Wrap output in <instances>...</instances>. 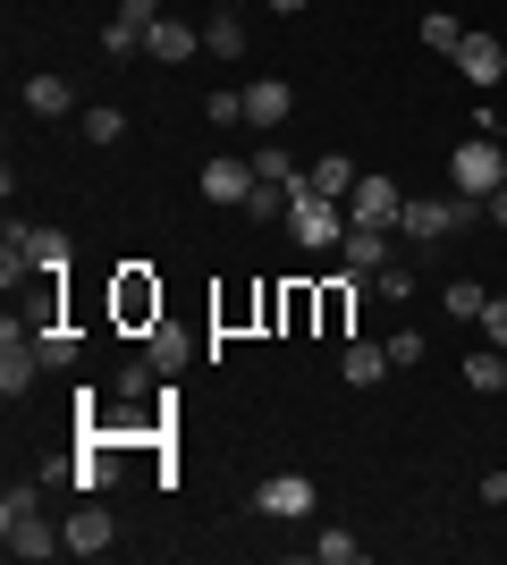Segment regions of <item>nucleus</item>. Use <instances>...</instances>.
<instances>
[{
  "label": "nucleus",
  "mask_w": 507,
  "mask_h": 565,
  "mask_svg": "<svg viewBox=\"0 0 507 565\" xmlns=\"http://www.w3.org/2000/svg\"><path fill=\"white\" fill-rule=\"evenodd\" d=\"M423 43H432V51H448V60H457V43H465V25L448 18V9H432V18H423Z\"/></svg>",
  "instance_id": "c85d7f7f"
},
{
  "label": "nucleus",
  "mask_w": 507,
  "mask_h": 565,
  "mask_svg": "<svg viewBox=\"0 0 507 565\" xmlns=\"http://www.w3.org/2000/svg\"><path fill=\"white\" fill-rule=\"evenodd\" d=\"M483 498H490V507H507V472H483Z\"/></svg>",
  "instance_id": "f704fd0d"
},
{
  "label": "nucleus",
  "mask_w": 507,
  "mask_h": 565,
  "mask_svg": "<svg viewBox=\"0 0 507 565\" xmlns=\"http://www.w3.org/2000/svg\"><path fill=\"white\" fill-rule=\"evenodd\" d=\"M254 507L263 515H314V481L305 472H271L263 490H254Z\"/></svg>",
  "instance_id": "1a4fd4ad"
},
{
  "label": "nucleus",
  "mask_w": 507,
  "mask_h": 565,
  "mask_svg": "<svg viewBox=\"0 0 507 565\" xmlns=\"http://www.w3.org/2000/svg\"><path fill=\"white\" fill-rule=\"evenodd\" d=\"M288 186H271V178H254V194H245V220H288Z\"/></svg>",
  "instance_id": "393cba45"
},
{
  "label": "nucleus",
  "mask_w": 507,
  "mask_h": 565,
  "mask_svg": "<svg viewBox=\"0 0 507 565\" xmlns=\"http://www.w3.org/2000/svg\"><path fill=\"white\" fill-rule=\"evenodd\" d=\"M0 548H9V557H25V565H43V557H60V523H43V507H9V515H0Z\"/></svg>",
  "instance_id": "f03ea898"
},
{
  "label": "nucleus",
  "mask_w": 507,
  "mask_h": 565,
  "mask_svg": "<svg viewBox=\"0 0 507 565\" xmlns=\"http://www.w3.org/2000/svg\"><path fill=\"white\" fill-rule=\"evenodd\" d=\"M356 296H363L356 270H347V287H321V330H330V338H347V305H356Z\"/></svg>",
  "instance_id": "4be33fe9"
},
{
  "label": "nucleus",
  "mask_w": 507,
  "mask_h": 565,
  "mask_svg": "<svg viewBox=\"0 0 507 565\" xmlns=\"http://www.w3.org/2000/svg\"><path fill=\"white\" fill-rule=\"evenodd\" d=\"M448 186H457V194H483V203H490V194H499V186H507V161H499V136H465V143H457V152H448Z\"/></svg>",
  "instance_id": "f257e3e1"
},
{
  "label": "nucleus",
  "mask_w": 507,
  "mask_h": 565,
  "mask_svg": "<svg viewBox=\"0 0 507 565\" xmlns=\"http://www.w3.org/2000/svg\"><path fill=\"white\" fill-rule=\"evenodd\" d=\"M288 228H296V245H305V254H321V245H347V220L330 212V194H305V203L288 212Z\"/></svg>",
  "instance_id": "39448f33"
},
{
  "label": "nucleus",
  "mask_w": 507,
  "mask_h": 565,
  "mask_svg": "<svg viewBox=\"0 0 507 565\" xmlns=\"http://www.w3.org/2000/svg\"><path fill=\"white\" fill-rule=\"evenodd\" d=\"M68 102H76L68 76H25V110L34 118H68Z\"/></svg>",
  "instance_id": "f3484780"
},
{
  "label": "nucleus",
  "mask_w": 507,
  "mask_h": 565,
  "mask_svg": "<svg viewBox=\"0 0 507 565\" xmlns=\"http://www.w3.org/2000/svg\"><path fill=\"white\" fill-rule=\"evenodd\" d=\"M347 270H389V228H347Z\"/></svg>",
  "instance_id": "a211bd4d"
},
{
  "label": "nucleus",
  "mask_w": 507,
  "mask_h": 565,
  "mask_svg": "<svg viewBox=\"0 0 507 565\" xmlns=\"http://www.w3.org/2000/svg\"><path fill=\"white\" fill-rule=\"evenodd\" d=\"M203 51H212V60H245V25L229 18V9H220V18H203Z\"/></svg>",
  "instance_id": "6ab92c4d"
},
{
  "label": "nucleus",
  "mask_w": 507,
  "mask_h": 565,
  "mask_svg": "<svg viewBox=\"0 0 507 565\" xmlns=\"http://www.w3.org/2000/svg\"><path fill=\"white\" fill-rule=\"evenodd\" d=\"M127 136V110L119 102H94V110H85V143H119Z\"/></svg>",
  "instance_id": "bb28decb"
},
{
  "label": "nucleus",
  "mask_w": 507,
  "mask_h": 565,
  "mask_svg": "<svg viewBox=\"0 0 507 565\" xmlns=\"http://www.w3.org/2000/svg\"><path fill=\"white\" fill-rule=\"evenodd\" d=\"M34 372H43V347H34V330L9 321V330H0V397L18 405L25 388H34Z\"/></svg>",
  "instance_id": "7ed1b4c3"
},
{
  "label": "nucleus",
  "mask_w": 507,
  "mask_h": 565,
  "mask_svg": "<svg viewBox=\"0 0 507 565\" xmlns=\"http://www.w3.org/2000/svg\"><path fill=\"white\" fill-rule=\"evenodd\" d=\"M187 354H194V338L187 330H169V321H152V330H145V363H152V372H178V363H187Z\"/></svg>",
  "instance_id": "4468645a"
},
{
  "label": "nucleus",
  "mask_w": 507,
  "mask_h": 565,
  "mask_svg": "<svg viewBox=\"0 0 507 565\" xmlns=\"http://www.w3.org/2000/svg\"><path fill=\"white\" fill-rule=\"evenodd\" d=\"M102 60H145V25L110 18V25H102Z\"/></svg>",
  "instance_id": "5701e85b"
},
{
  "label": "nucleus",
  "mask_w": 507,
  "mask_h": 565,
  "mask_svg": "<svg viewBox=\"0 0 507 565\" xmlns=\"http://www.w3.org/2000/svg\"><path fill=\"white\" fill-rule=\"evenodd\" d=\"M465 380H474V388H490V397H499V388H507V354H499V347L465 354Z\"/></svg>",
  "instance_id": "a878e982"
},
{
  "label": "nucleus",
  "mask_w": 507,
  "mask_h": 565,
  "mask_svg": "<svg viewBox=\"0 0 507 565\" xmlns=\"http://www.w3.org/2000/svg\"><path fill=\"white\" fill-rule=\"evenodd\" d=\"M490 220H499V228H507V186H499V194H490Z\"/></svg>",
  "instance_id": "c9c22d12"
},
{
  "label": "nucleus",
  "mask_w": 507,
  "mask_h": 565,
  "mask_svg": "<svg viewBox=\"0 0 507 565\" xmlns=\"http://www.w3.org/2000/svg\"><path fill=\"white\" fill-rule=\"evenodd\" d=\"M25 262H34V279H60V270H68V236L60 228H25Z\"/></svg>",
  "instance_id": "dca6fc26"
},
{
  "label": "nucleus",
  "mask_w": 507,
  "mask_h": 565,
  "mask_svg": "<svg viewBox=\"0 0 507 565\" xmlns=\"http://www.w3.org/2000/svg\"><path fill=\"white\" fill-rule=\"evenodd\" d=\"M457 68L474 76V85H499V76H507V51H499V34H465V43H457Z\"/></svg>",
  "instance_id": "ddd939ff"
},
{
  "label": "nucleus",
  "mask_w": 507,
  "mask_h": 565,
  "mask_svg": "<svg viewBox=\"0 0 507 565\" xmlns=\"http://www.w3.org/2000/svg\"><path fill=\"white\" fill-rule=\"evenodd\" d=\"M60 541H68V557H110V548H119V523H110L102 498H85V507L60 523Z\"/></svg>",
  "instance_id": "20e7f679"
},
{
  "label": "nucleus",
  "mask_w": 507,
  "mask_h": 565,
  "mask_svg": "<svg viewBox=\"0 0 507 565\" xmlns=\"http://www.w3.org/2000/svg\"><path fill=\"white\" fill-rule=\"evenodd\" d=\"M288 110H296V94L279 85V76H263V85H245V127H254V136H271V127H288Z\"/></svg>",
  "instance_id": "6e6552de"
},
{
  "label": "nucleus",
  "mask_w": 507,
  "mask_h": 565,
  "mask_svg": "<svg viewBox=\"0 0 507 565\" xmlns=\"http://www.w3.org/2000/svg\"><path fill=\"white\" fill-rule=\"evenodd\" d=\"M203 110H212V127H245V94H229V85H220Z\"/></svg>",
  "instance_id": "7c9ffc66"
},
{
  "label": "nucleus",
  "mask_w": 507,
  "mask_h": 565,
  "mask_svg": "<svg viewBox=\"0 0 507 565\" xmlns=\"http://www.w3.org/2000/svg\"><path fill=\"white\" fill-rule=\"evenodd\" d=\"M245 194H254V161H229V152H220V161L203 169V203H237L245 212Z\"/></svg>",
  "instance_id": "9b49d317"
},
{
  "label": "nucleus",
  "mask_w": 507,
  "mask_h": 565,
  "mask_svg": "<svg viewBox=\"0 0 507 565\" xmlns=\"http://www.w3.org/2000/svg\"><path fill=\"white\" fill-rule=\"evenodd\" d=\"M314 557H321V565H356L363 548H356V532H321V541H314Z\"/></svg>",
  "instance_id": "c756f323"
},
{
  "label": "nucleus",
  "mask_w": 507,
  "mask_h": 565,
  "mask_svg": "<svg viewBox=\"0 0 507 565\" xmlns=\"http://www.w3.org/2000/svg\"><path fill=\"white\" fill-rule=\"evenodd\" d=\"M271 9H279V18H296V9H305V0H271Z\"/></svg>",
  "instance_id": "e433bc0d"
},
{
  "label": "nucleus",
  "mask_w": 507,
  "mask_h": 565,
  "mask_svg": "<svg viewBox=\"0 0 507 565\" xmlns=\"http://www.w3.org/2000/svg\"><path fill=\"white\" fill-rule=\"evenodd\" d=\"M457 228V203H406V212H398V236H414V245H423V236H448Z\"/></svg>",
  "instance_id": "2eb2a0df"
},
{
  "label": "nucleus",
  "mask_w": 507,
  "mask_h": 565,
  "mask_svg": "<svg viewBox=\"0 0 507 565\" xmlns=\"http://www.w3.org/2000/svg\"><path fill=\"white\" fill-rule=\"evenodd\" d=\"M381 347H389V363H398V372H414V363H423V338H414V330H398V338H381Z\"/></svg>",
  "instance_id": "2f4dec72"
},
{
  "label": "nucleus",
  "mask_w": 507,
  "mask_h": 565,
  "mask_svg": "<svg viewBox=\"0 0 507 565\" xmlns=\"http://www.w3.org/2000/svg\"><path fill=\"white\" fill-rule=\"evenodd\" d=\"M483 338L507 354V296H490V305H483Z\"/></svg>",
  "instance_id": "473e14b6"
},
{
  "label": "nucleus",
  "mask_w": 507,
  "mask_h": 565,
  "mask_svg": "<svg viewBox=\"0 0 507 565\" xmlns=\"http://www.w3.org/2000/svg\"><path fill=\"white\" fill-rule=\"evenodd\" d=\"M245 161H254V178H271V186H296V178H305V169H296L288 152H279V143H254Z\"/></svg>",
  "instance_id": "b1692460"
},
{
  "label": "nucleus",
  "mask_w": 507,
  "mask_h": 565,
  "mask_svg": "<svg viewBox=\"0 0 507 565\" xmlns=\"http://www.w3.org/2000/svg\"><path fill=\"white\" fill-rule=\"evenodd\" d=\"M34 347H43V372H68L76 363V330H60V321H34Z\"/></svg>",
  "instance_id": "aec40b11"
},
{
  "label": "nucleus",
  "mask_w": 507,
  "mask_h": 565,
  "mask_svg": "<svg viewBox=\"0 0 507 565\" xmlns=\"http://www.w3.org/2000/svg\"><path fill=\"white\" fill-rule=\"evenodd\" d=\"M119 18L127 25H152V18H161V0H119Z\"/></svg>",
  "instance_id": "72a5a7b5"
},
{
  "label": "nucleus",
  "mask_w": 507,
  "mask_h": 565,
  "mask_svg": "<svg viewBox=\"0 0 507 565\" xmlns=\"http://www.w3.org/2000/svg\"><path fill=\"white\" fill-rule=\"evenodd\" d=\"M110 305H119V321H127V330H152V321H161V287H152L145 270H127Z\"/></svg>",
  "instance_id": "9d476101"
},
{
  "label": "nucleus",
  "mask_w": 507,
  "mask_h": 565,
  "mask_svg": "<svg viewBox=\"0 0 507 565\" xmlns=\"http://www.w3.org/2000/svg\"><path fill=\"white\" fill-rule=\"evenodd\" d=\"M305 178H314V194H330V203H347V194H356V161H338V152H330V161H314Z\"/></svg>",
  "instance_id": "412c9836"
},
{
  "label": "nucleus",
  "mask_w": 507,
  "mask_h": 565,
  "mask_svg": "<svg viewBox=\"0 0 507 565\" xmlns=\"http://www.w3.org/2000/svg\"><path fill=\"white\" fill-rule=\"evenodd\" d=\"M440 305H448V321H483V305H490V296H483L474 279H457L448 296H440Z\"/></svg>",
  "instance_id": "cd10ccee"
},
{
  "label": "nucleus",
  "mask_w": 507,
  "mask_h": 565,
  "mask_svg": "<svg viewBox=\"0 0 507 565\" xmlns=\"http://www.w3.org/2000/svg\"><path fill=\"white\" fill-rule=\"evenodd\" d=\"M194 51H203V25H187V18H152L145 25V60H161V68H178Z\"/></svg>",
  "instance_id": "0eeeda50"
},
{
  "label": "nucleus",
  "mask_w": 507,
  "mask_h": 565,
  "mask_svg": "<svg viewBox=\"0 0 507 565\" xmlns=\"http://www.w3.org/2000/svg\"><path fill=\"white\" fill-rule=\"evenodd\" d=\"M338 372H347V388H372V380H389L398 363H389V347H372V338H347V354H338Z\"/></svg>",
  "instance_id": "f8f14e48"
},
{
  "label": "nucleus",
  "mask_w": 507,
  "mask_h": 565,
  "mask_svg": "<svg viewBox=\"0 0 507 565\" xmlns=\"http://www.w3.org/2000/svg\"><path fill=\"white\" fill-rule=\"evenodd\" d=\"M356 228H398V212H406V194H398V178H356Z\"/></svg>",
  "instance_id": "423d86ee"
}]
</instances>
